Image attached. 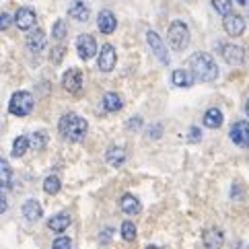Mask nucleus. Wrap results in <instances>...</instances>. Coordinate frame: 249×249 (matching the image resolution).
Returning <instances> with one entry per match:
<instances>
[{
  "label": "nucleus",
  "mask_w": 249,
  "mask_h": 249,
  "mask_svg": "<svg viewBox=\"0 0 249 249\" xmlns=\"http://www.w3.org/2000/svg\"><path fill=\"white\" fill-rule=\"evenodd\" d=\"M190 68L196 81H202V83H212L218 76V66L214 58L210 54H204V52H196L190 58Z\"/></svg>",
  "instance_id": "f257e3e1"
},
{
  "label": "nucleus",
  "mask_w": 249,
  "mask_h": 249,
  "mask_svg": "<svg viewBox=\"0 0 249 249\" xmlns=\"http://www.w3.org/2000/svg\"><path fill=\"white\" fill-rule=\"evenodd\" d=\"M87 122L85 118H81V115H76V113H64L60 118V124H58V130H60V134L64 136L66 140L70 142H78V140H83L85 134H87Z\"/></svg>",
  "instance_id": "f03ea898"
},
{
  "label": "nucleus",
  "mask_w": 249,
  "mask_h": 249,
  "mask_svg": "<svg viewBox=\"0 0 249 249\" xmlns=\"http://www.w3.org/2000/svg\"><path fill=\"white\" fill-rule=\"evenodd\" d=\"M167 43L173 50H177V52L183 50L190 43V29H188V25H185L183 21H173L171 25H169V29H167Z\"/></svg>",
  "instance_id": "7ed1b4c3"
},
{
  "label": "nucleus",
  "mask_w": 249,
  "mask_h": 249,
  "mask_svg": "<svg viewBox=\"0 0 249 249\" xmlns=\"http://www.w3.org/2000/svg\"><path fill=\"white\" fill-rule=\"evenodd\" d=\"M33 95L27 93V91H17L11 101H8V111H11L13 115H17V118H25V115H29L33 111Z\"/></svg>",
  "instance_id": "20e7f679"
},
{
  "label": "nucleus",
  "mask_w": 249,
  "mask_h": 249,
  "mask_svg": "<svg viewBox=\"0 0 249 249\" xmlns=\"http://www.w3.org/2000/svg\"><path fill=\"white\" fill-rule=\"evenodd\" d=\"M220 54H222V60L231 66H239L245 62V50L241 46H237V43H222Z\"/></svg>",
  "instance_id": "39448f33"
},
{
  "label": "nucleus",
  "mask_w": 249,
  "mask_h": 249,
  "mask_svg": "<svg viewBox=\"0 0 249 249\" xmlns=\"http://www.w3.org/2000/svg\"><path fill=\"white\" fill-rule=\"evenodd\" d=\"M115 62H118V56H115V48L111 43H105L99 50V56H97V64H99L101 72H111L115 68Z\"/></svg>",
  "instance_id": "423d86ee"
},
{
  "label": "nucleus",
  "mask_w": 249,
  "mask_h": 249,
  "mask_svg": "<svg viewBox=\"0 0 249 249\" xmlns=\"http://www.w3.org/2000/svg\"><path fill=\"white\" fill-rule=\"evenodd\" d=\"M37 23V15H35L33 8L29 6H21L19 11L15 13V25L19 27L21 31H31Z\"/></svg>",
  "instance_id": "0eeeda50"
},
{
  "label": "nucleus",
  "mask_w": 249,
  "mask_h": 249,
  "mask_svg": "<svg viewBox=\"0 0 249 249\" xmlns=\"http://www.w3.org/2000/svg\"><path fill=\"white\" fill-rule=\"evenodd\" d=\"M76 52H78V56H81L83 60L95 58V54H97V41H95L93 35H89V33L78 35V39H76Z\"/></svg>",
  "instance_id": "6e6552de"
},
{
  "label": "nucleus",
  "mask_w": 249,
  "mask_h": 249,
  "mask_svg": "<svg viewBox=\"0 0 249 249\" xmlns=\"http://www.w3.org/2000/svg\"><path fill=\"white\" fill-rule=\"evenodd\" d=\"M229 136L237 146L247 148L249 146V122H235L233 126H231Z\"/></svg>",
  "instance_id": "1a4fd4ad"
},
{
  "label": "nucleus",
  "mask_w": 249,
  "mask_h": 249,
  "mask_svg": "<svg viewBox=\"0 0 249 249\" xmlns=\"http://www.w3.org/2000/svg\"><path fill=\"white\" fill-rule=\"evenodd\" d=\"M146 41H148V46L150 50H153V54L157 56V60L161 62V64H169V54H167V46L163 43V39L159 37V35L155 31H148L146 33Z\"/></svg>",
  "instance_id": "9d476101"
},
{
  "label": "nucleus",
  "mask_w": 249,
  "mask_h": 249,
  "mask_svg": "<svg viewBox=\"0 0 249 249\" xmlns=\"http://www.w3.org/2000/svg\"><path fill=\"white\" fill-rule=\"evenodd\" d=\"M222 27H225V31L231 35V37H239V35L245 31V19L237 13H229V15H225Z\"/></svg>",
  "instance_id": "9b49d317"
},
{
  "label": "nucleus",
  "mask_w": 249,
  "mask_h": 249,
  "mask_svg": "<svg viewBox=\"0 0 249 249\" xmlns=\"http://www.w3.org/2000/svg\"><path fill=\"white\" fill-rule=\"evenodd\" d=\"M62 87L68 93H78L83 89V72L78 68H68L64 76H62Z\"/></svg>",
  "instance_id": "f8f14e48"
},
{
  "label": "nucleus",
  "mask_w": 249,
  "mask_h": 249,
  "mask_svg": "<svg viewBox=\"0 0 249 249\" xmlns=\"http://www.w3.org/2000/svg\"><path fill=\"white\" fill-rule=\"evenodd\" d=\"M97 27H99L101 33L109 35L115 31V27H118V19H115V15L111 11H107V8H103V11L97 15Z\"/></svg>",
  "instance_id": "ddd939ff"
},
{
  "label": "nucleus",
  "mask_w": 249,
  "mask_h": 249,
  "mask_svg": "<svg viewBox=\"0 0 249 249\" xmlns=\"http://www.w3.org/2000/svg\"><path fill=\"white\" fill-rule=\"evenodd\" d=\"M27 48L33 52V54H39V52L46 48V33L41 29H31L27 35Z\"/></svg>",
  "instance_id": "4468645a"
},
{
  "label": "nucleus",
  "mask_w": 249,
  "mask_h": 249,
  "mask_svg": "<svg viewBox=\"0 0 249 249\" xmlns=\"http://www.w3.org/2000/svg\"><path fill=\"white\" fill-rule=\"evenodd\" d=\"M68 15L72 17L74 21L85 23V21H89L91 8H89V6H87V2H83V0H74V2L70 4V8H68Z\"/></svg>",
  "instance_id": "2eb2a0df"
},
{
  "label": "nucleus",
  "mask_w": 249,
  "mask_h": 249,
  "mask_svg": "<svg viewBox=\"0 0 249 249\" xmlns=\"http://www.w3.org/2000/svg\"><path fill=\"white\" fill-rule=\"evenodd\" d=\"M222 231L216 229V227H210L204 231V237H202V241H204V247H208V249H218L222 245Z\"/></svg>",
  "instance_id": "dca6fc26"
},
{
  "label": "nucleus",
  "mask_w": 249,
  "mask_h": 249,
  "mask_svg": "<svg viewBox=\"0 0 249 249\" xmlns=\"http://www.w3.org/2000/svg\"><path fill=\"white\" fill-rule=\"evenodd\" d=\"M21 212H23V216L27 218L29 222H35V220H39V218H41L43 208H41V204H39L37 200H27V202L23 204Z\"/></svg>",
  "instance_id": "f3484780"
},
{
  "label": "nucleus",
  "mask_w": 249,
  "mask_h": 249,
  "mask_svg": "<svg viewBox=\"0 0 249 249\" xmlns=\"http://www.w3.org/2000/svg\"><path fill=\"white\" fill-rule=\"evenodd\" d=\"M194 74H192V70L188 72V70H183V68H177V70H173V74H171V83L175 85V87H179V89H188V87H192L194 85Z\"/></svg>",
  "instance_id": "a211bd4d"
},
{
  "label": "nucleus",
  "mask_w": 249,
  "mask_h": 249,
  "mask_svg": "<svg viewBox=\"0 0 249 249\" xmlns=\"http://www.w3.org/2000/svg\"><path fill=\"white\" fill-rule=\"evenodd\" d=\"M70 220L72 218H70L68 212H60V214H54L48 220V227L52 231H56V233H62V231H66L70 227Z\"/></svg>",
  "instance_id": "6ab92c4d"
},
{
  "label": "nucleus",
  "mask_w": 249,
  "mask_h": 249,
  "mask_svg": "<svg viewBox=\"0 0 249 249\" xmlns=\"http://www.w3.org/2000/svg\"><path fill=\"white\" fill-rule=\"evenodd\" d=\"M105 161H107L111 167H122L126 163V150L122 146H111L107 153H105Z\"/></svg>",
  "instance_id": "aec40b11"
},
{
  "label": "nucleus",
  "mask_w": 249,
  "mask_h": 249,
  "mask_svg": "<svg viewBox=\"0 0 249 249\" xmlns=\"http://www.w3.org/2000/svg\"><path fill=\"white\" fill-rule=\"evenodd\" d=\"M120 206H122V210L126 212V214H138L140 212V202H138L136 196H132V194H124L122 196Z\"/></svg>",
  "instance_id": "412c9836"
},
{
  "label": "nucleus",
  "mask_w": 249,
  "mask_h": 249,
  "mask_svg": "<svg viewBox=\"0 0 249 249\" xmlns=\"http://www.w3.org/2000/svg\"><path fill=\"white\" fill-rule=\"evenodd\" d=\"M204 126L210 130H216L222 126V113L218 107H210L206 113H204Z\"/></svg>",
  "instance_id": "4be33fe9"
},
{
  "label": "nucleus",
  "mask_w": 249,
  "mask_h": 249,
  "mask_svg": "<svg viewBox=\"0 0 249 249\" xmlns=\"http://www.w3.org/2000/svg\"><path fill=\"white\" fill-rule=\"evenodd\" d=\"M13 183V171H11V165H8L4 159H0V190L4 188H11Z\"/></svg>",
  "instance_id": "5701e85b"
},
{
  "label": "nucleus",
  "mask_w": 249,
  "mask_h": 249,
  "mask_svg": "<svg viewBox=\"0 0 249 249\" xmlns=\"http://www.w3.org/2000/svg\"><path fill=\"white\" fill-rule=\"evenodd\" d=\"M103 109L105 111H120L122 109V99L118 93H105L103 95Z\"/></svg>",
  "instance_id": "b1692460"
},
{
  "label": "nucleus",
  "mask_w": 249,
  "mask_h": 249,
  "mask_svg": "<svg viewBox=\"0 0 249 249\" xmlns=\"http://www.w3.org/2000/svg\"><path fill=\"white\" fill-rule=\"evenodd\" d=\"M48 144V134L43 130H37V132H33V134L29 136V148L33 150H43Z\"/></svg>",
  "instance_id": "393cba45"
},
{
  "label": "nucleus",
  "mask_w": 249,
  "mask_h": 249,
  "mask_svg": "<svg viewBox=\"0 0 249 249\" xmlns=\"http://www.w3.org/2000/svg\"><path fill=\"white\" fill-rule=\"evenodd\" d=\"M29 150V138L27 136H17L13 142V157H23Z\"/></svg>",
  "instance_id": "a878e982"
},
{
  "label": "nucleus",
  "mask_w": 249,
  "mask_h": 249,
  "mask_svg": "<svg viewBox=\"0 0 249 249\" xmlns=\"http://www.w3.org/2000/svg\"><path fill=\"white\" fill-rule=\"evenodd\" d=\"M120 233H122L124 241H134V239H136V227H134V222H132V220H124Z\"/></svg>",
  "instance_id": "bb28decb"
},
{
  "label": "nucleus",
  "mask_w": 249,
  "mask_h": 249,
  "mask_svg": "<svg viewBox=\"0 0 249 249\" xmlns=\"http://www.w3.org/2000/svg\"><path fill=\"white\" fill-rule=\"evenodd\" d=\"M60 188H62V183H60V179H58L56 175L46 177V181H43V190H46V194L56 196V194L60 192Z\"/></svg>",
  "instance_id": "cd10ccee"
},
{
  "label": "nucleus",
  "mask_w": 249,
  "mask_h": 249,
  "mask_svg": "<svg viewBox=\"0 0 249 249\" xmlns=\"http://www.w3.org/2000/svg\"><path fill=\"white\" fill-rule=\"evenodd\" d=\"M66 23L64 21H62V19H58L56 23H54V27H52V37H54L56 41H62V39H64L66 37Z\"/></svg>",
  "instance_id": "c85d7f7f"
},
{
  "label": "nucleus",
  "mask_w": 249,
  "mask_h": 249,
  "mask_svg": "<svg viewBox=\"0 0 249 249\" xmlns=\"http://www.w3.org/2000/svg\"><path fill=\"white\" fill-rule=\"evenodd\" d=\"M231 4H233V0H212L214 11L220 13V15H229L231 13Z\"/></svg>",
  "instance_id": "c756f323"
},
{
  "label": "nucleus",
  "mask_w": 249,
  "mask_h": 249,
  "mask_svg": "<svg viewBox=\"0 0 249 249\" xmlns=\"http://www.w3.org/2000/svg\"><path fill=\"white\" fill-rule=\"evenodd\" d=\"M52 249H72V241H70V237L60 235V237L54 239V243H52Z\"/></svg>",
  "instance_id": "7c9ffc66"
},
{
  "label": "nucleus",
  "mask_w": 249,
  "mask_h": 249,
  "mask_svg": "<svg viewBox=\"0 0 249 249\" xmlns=\"http://www.w3.org/2000/svg\"><path fill=\"white\" fill-rule=\"evenodd\" d=\"M64 54H66V50L62 46L54 48V50H52V62H54V64H60V62L64 60Z\"/></svg>",
  "instance_id": "2f4dec72"
},
{
  "label": "nucleus",
  "mask_w": 249,
  "mask_h": 249,
  "mask_svg": "<svg viewBox=\"0 0 249 249\" xmlns=\"http://www.w3.org/2000/svg\"><path fill=\"white\" fill-rule=\"evenodd\" d=\"M13 23V17L8 13H0V31H6L8 27H11Z\"/></svg>",
  "instance_id": "473e14b6"
},
{
  "label": "nucleus",
  "mask_w": 249,
  "mask_h": 249,
  "mask_svg": "<svg viewBox=\"0 0 249 249\" xmlns=\"http://www.w3.org/2000/svg\"><path fill=\"white\" fill-rule=\"evenodd\" d=\"M200 138H202V130L196 128V126H192V128L188 130V140H190V142H200Z\"/></svg>",
  "instance_id": "72a5a7b5"
},
{
  "label": "nucleus",
  "mask_w": 249,
  "mask_h": 249,
  "mask_svg": "<svg viewBox=\"0 0 249 249\" xmlns=\"http://www.w3.org/2000/svg\"><path fill=\"white\" fill-rule=\"evenodd\" d=\"M161 134H163V126H161V124H157V126H150L148 138H161Z\"/></svg>",
  "instance_id": "f704fd0d"
},
{
  "label": "nucleus",
  "mask_w": 249,
  "mask_h": 249,
  "mask_svg": "<svg viewBox=\"0 0 249 249\" xmlns=\"http://www.w3.org/2000/svg\"><path fill=\"white\" fill-rule=\"evenodd\" d=\"M140 126H142V118H132L130 124H128V128H130V130H138Z\"/></svg>",
  "instance_id": "c9c22d12"
},
{
  "label": "nucleus",
  "mask_w": 249,
  "mask_h": 249,
  "mask_svg": "<svg viewBox=\"0 0 249 249\" xmlns=\"http://www.w3.org/2000/svg\"><path fill=\"white\" fill-rule=\"evenodd\" d=\"M8 208V204H6V196H4V192L0 190V214H2V212Z\"/></svg>",
  "instance_id": "e433bc0d"
},
{
  "label": "nucleus",
  "mask_w": 249,
  "mask_h": 249,
  "mask_svg": "<svg viewBox=\"0 0 249 249\" xmlns=\"http://www.w3.org/2000/svg\"><path fill=\"white\" fill-rule=\"evenodd\" d=\"M109 235H111V231L107 229V231H105V233L101 235V241H109Z\"/></svg>",
  "instance_id": "4c0bfd02"
},
{
  "label": "nucleus",
  "mask_w": 249,
  "mask_h": 249,
  "mask_svg": "<svg viewBox=\"0 0 249 249\" xmlns=\"http://www.w3.org/2000/svg\"><path fill=\"white\" fill-rule=\"evenodd\" d=\"M235 249H245V243H235Z\"/></svg>",
  "instance_id": "58836bf2"
},
{
  "label": "nucleus",
  "mask_w": 249,
  "mask_h": 249,
  "mask_svg": "<svg viewBox=\"0 0 249 249\" xmlns=\"http://www.w3.org/2000/svg\"><path fill=\"white\" fill-rule=\"evenodd\" d=\"M146 249H163V247H157V245H146Z\"/></svg>",
  "instance_id": "ea45409f"
},
{
  "label": "nucleus",
  "mask_w": 249,
  "mask_h": 249,
  "mask_svg": "<svg viewBox=\"0 0 249 249\" xmlns=\"http://www.w3.org/2000/svg\"><path fill=\"white\" fill-rule=\"evenodd\" d=\"M245 113H247V118H249V101H247V105H245Z\"/></svg>",
  "instance_id": "a19ab883"
},
{
  "label": "nucleus",
  "mask_w": 249,
  "mask_h": 249,
  "mask_svg": "<svg viewBox=\"0 0 249 249\" xmlns=\"http://www.w3.org/2000/svg\"><path fill=\"white\" fill-rule=\"evenodd\" d=\"M237 2H239V4H245V2H247V0H237Z\"/></svg>",
  "instance_id": "79ce46f5"
}]
</instances>
